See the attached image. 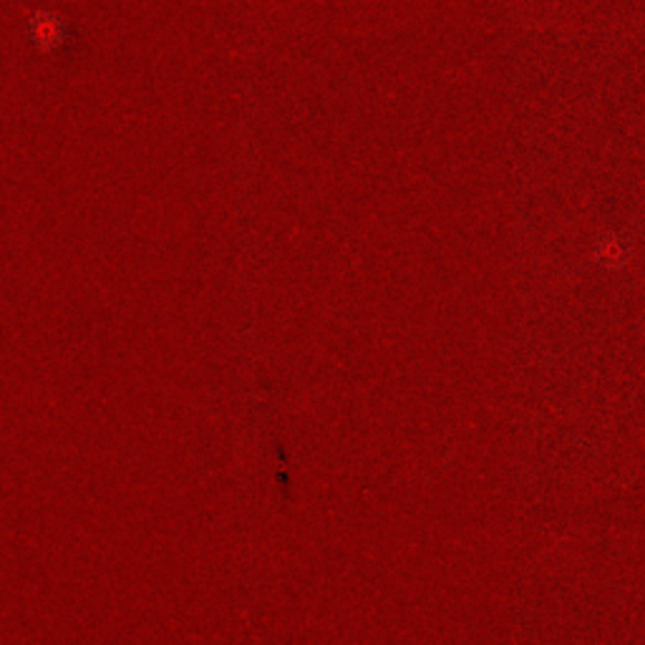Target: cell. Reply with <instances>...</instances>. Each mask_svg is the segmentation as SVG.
I'll use <instances>...</instances> for the list:
<instances>
[{"label":"cell","mask_w":645,"mask_h":645,"mask_svg":"<svg viewBox=\"0 0 645 645\" xmlns=\"http://www.w3.org/2000/svg\"><path fill=\"white\" fill-rule=\"evenodd\" d=\"M28 41L38 51H56L63 43V21L51 11H36L28 18Z\"/></svg>","instance_id":"cell-1"}]
</instances>
